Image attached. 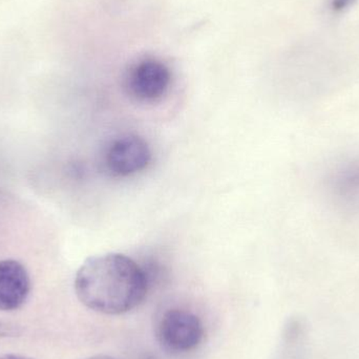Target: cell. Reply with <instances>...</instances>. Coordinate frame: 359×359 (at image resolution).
<instances>
[{"mask_svg":"<svg viewBox=\"0 0 359 359\" xmlns=\"http://www.w3.org/2000/svg\"><path fill=\"white\" fill-rule=\"evenodd\" d=\"M0 359H33L27 358V356L16 355V354H6L0 356Z\"/></svg>","mask_w":359,"mask_h":359,"instance_id":"8","label":"cell"},{"mask_svg":"<svg viewBox=\"0 0 359 359\" xmlns=\"http://www.w3.org/2000/svg\"><path fill=\"white\" fill-rule=\"evenodd\" d=\"M86 359H119V358H113V356H109V355H95V356H92V358H86Z\"/></svg>","mask_w":359,"mask_h":359,"instance_id":"9","label":"cell"},{"mask_svg":"<svg viewBox=\"0 0 359 359\" xmlns=\"http://www.w3.org/2000/svg\"><path fill=\"white\" fill-rule=\"evenodd\" d=\"M355 0H330V8L334 13L344 12L346 8L353 4Z\"/></svg>","mask_w":359,"mask_h":359,"instance_id":"7","label":"cell"},{"mask_svg":"<svg viewBox=\"0 0 359 359\" xmlns=\"http://www.w3.org/2000/svg\"><path fill=\"white\" fill-rule=\"evenodd\" d=\"M326 189L337 204L352 207L359 203V161L345 160L327 175Z\"/></svg>","mask_w":359,"mask_h":359,"instance_id":"6","label":"cell"},{"mask_svg":"<svg viewBox=\"0 0 359 359\" xmlns=\"http://www.w3.org/2000/svg\"><path fill=\"white\" fill-rule=\"evenodd\" d=\"M147 272L121 253H107L86 259L75 276V292L88 309L119 316L138 307L147 294Z\"/></svg>","mask_w":359,"mask_h":359,"instance_id":"1","label":"cell"},{"mask_svg":"<svg viewBox=\"0 0 359 359\" xmlns=\"http://www.w3.org/2000/svg\"><path fill=\"white\" fill-rule=\"evenodd\" d=\"M151 160V149L144 139L137 135H122L107 143L101 164L107 174L124 178L144 170Z\"/></svg>","mask_w":359,"mask_h":359,"instance_id":"3","label":"cell"},{"mask_svg":"<svg viewBox=\"0 0 359 359\" xmlns=\"http://www.w3.org/2000/svg\"><path fill=\"white\" fill-rule=\"evenodd\" d=\"M31 280L22 264L15 259L0 261V311L19 309L27 302Z\"/></svg>","mask_w":359,"mask_h":359,"instance_id":"5","label":"cell"},{"mask_svg":"<svg viewBox=\"0 0 359 359\" xmlns=\"http://www.w3.org/2000/svg\"><path fill=\"white\" fill-rule=\"evenodd\" d=\"M172 72L170 67L156 58L137 61L128 69L124 79L126 92L139 102H155L170 90Z\"/></svg>","mask_w":359,"mask_h":359,"instance_id":"4","label":"cell"},{"mask_svg":"<svg viewBox=\"0 0 359 359\" xmlns=\"http://www.w3.org/2000/svg\"><path fill=\"white\" fill-rule=\"evenodd\" d=\"M157 339L166 351L175 354L188 353L202 343L204 327L200 318L191 312L168 310L158 324Z\"/></svg>","mask_w":359,"mask_h":359,"instance_id":"2","label":"cell"}]
</instances>
